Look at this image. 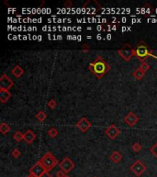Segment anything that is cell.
Wrapping results in <instances>:
<instances>
[{
	"mask_svg": "<svg viewBox=\"0 0 157 177\" xmlns=\"http://www.w3.org/2000/svg\"><path fill=\"white\" fill-rule=\"evenodd\" d=\"M151 153L157 159V142L151 148Z\"/></svg>",
	"mask_w": 157,
	"mask_h": 177,
	"instance_id": "obj_23",
	"label": "cell"
},
{
	"mask_svg": "<svg viewBox=\"0 0 157 177\" xmlns=\"http://www.w3.org/2000/svg\"><path fill=\"white\" fill-rule=\"evenodd\" d=\"M135 56L139 58V61L141 63L146 62L145 60L148 56L154 57L157 59V55L153 54V50H152L147 44L144 43L143 42H141L137 44V46L135 48Z\"/></svg>",
	"mask_w": 157,
	"mask_h": 177,
	"instance_id": "obj_2",
	"label": "cell"
},
{
	"mask_svg": "<svg viewBox=\"0 0 157 177\" xmlns=\"http://www.w3.org/2000/svg\"><path fill=\"white\" fill-rule=\"evenodd\" d=\"M74 163L71 160L69 157H65V158L59 163V167L61 171H63L65 174H69L71 171L74 168Z\"/></svg>",
	"mask_w": 157,
	"mask_h": 177,
	"instance_id": "obj_5",
	"label": "cell"
},
{
	"mask_svg": "<svg viewBox=\"0 0 157 177\" xmlns=\"http://www.w3.org/2000/svg\"><path fill=\"white\" fill-rule=\"evenodd\" d=\"M36 138V134H35L32 130H28L24 133V140L26 141V143L31 144Z\"/></svg>",
	"mask_w": 157,
	"mask_h": 177,
	"instance_id": "obj_12",
	"label": "cell"
},
{
	"mask_svg": "<svg viewBox=\"0 0 157 177\" xmlns=\"http://www.w3.org/2000/svg\"><path fill=\"white\" fill-rule=\"evenodd\" d=\"M109 159L112 160L114 163H119V161L122 160V155H121L120 152H119V151L115 150V151H113L112 153H111Z\"/></svg>",
	"mask_w": 157,
	"mask_h": 177,
	"instance_id": "obj_15",
	"label": "cell"
},
{
	"mask_svg": "<svg viewBox=\"0 0 157 177\" xmlns=\"http://www.w3.org/2000/svg\"><path fill=\"white\" fill-rule=\"evenodd\" d=\"M65 176H66V174H65L63 171H57V173H56V177H65Z\"/></svg>",
	"mask_w": 157,
	"mask_h": 177,
	"instance_id": "obj_28",
	"label": "cell"
},
{
	"mask_svg": "<svg viewBox=\"0 0 157 177\" xmlns=\"http://www.w3.org/2000/svg\"><path fill=\"white\" fill-rule=\"evenodd\" d=\"M65 177H70V176H68V175H66V176H65Z\"/></svg>",
	"mask_w": 157,
	"mask_h": 177,
	"instance_id": "obj_32",
	"label": "cell"
},
{
	"mask_svg": "<svg viewBox=\"0 0 157 177\" xmlns=\"http://www.w3.org/2000/svg\"><path fill=\"white\" fill-rule=\"evenodd\" d=\"M130 169L136 176L140 177L146 171V166L143 161L138 160H136L132 165H130Z\"/></svg>",
	"mask_w": 157,
	"mask_h": 177,
	"instance_id": "obj_6",
	"label": "cell"
},
{
	"mask_svg": "<svg viewBox=\"0 0 157 177\" xmlns=\"http://www.w3.org/2000/svg\"><path fill=\"white\" fill-rule=\"evenodd\" d=\"M144 75H145V72H143L140 67L136 69L135 71L132 73V76H133V77H134L136 79H137V80H140V79H143V78L144 77Z\"/></svg>",
	"mask_w": 157,
	"mask_h": 177,
	"instance_id": "obj_16",
	"label": "cell"
},
{
	"mask_svg": "<svg viewBox=\"0 0 157 177\" xmlns=\"http://www.w3.org/2000/svg\"><path fill=\"white\" fill-rule=\"evenodd\" d=\"M14 86L13 80L10 79L8 75L3 74L0 78V89H4V90H8L11 87Z\"/></svg>",
	"mask_w": 157,
	"mask_h": 177,
	"instance_id": "obj_9",
	"label": "cell"
},
{
	"mask_svg": "<svg viewBox=\"0 0 157 177\" xmlns=\"http://www.w3.org/2000/svg\"><path fill=\"white\" fill-rule=\"evenodd\" d=\"M105 133L110 139H115L116 138H118V136H119L120 130L114 124H112V125H110L109 126H108V127L106 128Z\"/></svg>",
	"mask_w": 157,
	"mask_h": 177,
	"instance_id": "obj_8",
	"label": "cell"
},
{
	"mask_svg": "<svg viewBox=\"0 0 157 177\" xmlns=\"http://www.w3.org/2000/svg\"><path fill=\"white\" fill-rule=\"evenodd\" d=\"M40 163H42V165L45 168V170H46L48 173L50 171H52L55 166H56L58 164V160L57 159L55 158V157L51 153V152H46L45 153L42 158H40V160H39Z\"/></svg>",
	"mask_w": 157,
	"mask_h": 177,
	"instance_id": "obj_3",
	"label": "cell"
},
{
	"mask_svg": "<svg viewBox=\"0 0 157 177\" xmlns=\"http://www.w3.org/2000/svg\"><path fill=\"white\" fill-rule=\"evenodd\" d=\"M63 6L65 7V8H72L73 7V3H72V1H70V0H68V1H66V2H64V4H63Z\"/></svg>",
	"mask_w": 157,
	"mask_h": 177,
	"instance_id": "obj_27",
	"label": "cell"
},
{
	"mask_svg": "<svg viewBox=\"0 0 157 177\" xmlns=\"http://www.w3.org/2000/svg\"><path fill=\"white\" fill-rule=\"evenodd\" d=\"M58 130L55 128V127H52L51 129H49V131H48V134H49V136H52V138H55V136H57V135H58Z\"/></svg>",
	"mask_w": 157,
	"mask_h": 177,
	"instance_id": "obj_21",
	"label": "cell"
},
{
	"mask_svg": "<svg viewBox=\"0 0 157 177\" xmlns=\"http://www.w3.org/2000/svg\"><path fill=\"white\" fill-rule=\"evenodd\" d=\"M123 121L126 124H128L130 126H133L137 124V122L139 121V117L133 112H130L127 115L125 116Z\"/></svg>",
	"mask_w": 157,
	"mask_h": 177,
	"instance_id": "obj_11",
	"label": "cell"
},
{
	"mask_svg": "<svg viewBox=\"0 0 157 177\" xmlns=\"http://www.w3.org/2000/svg\"><path fill=\"white\" fill-rule=\"evenodd\" d=\"M46 117H47V114L45 112H43V111H40V112L36 114L37 120L39 121V122H42V123L46 120Z\"/></svg>",
	"mask_w": 157,
	"mask_h": 177,
	"instance_id": "obj_18",
	"label": "cell"
},
{
	"mask_svg": "<svg viewBox=\"0 0 157 177\" xmlns=\"http://www.w3.org/2000/svg\"><path fill=\"white\" fill-rule=\"evenodd\" d=\"M140 68H141V70H143V72H147L148 70L151 68V67H150V65H149L147 62H143V63H141V64Z\"/></svg>",
	"mask_w": 157,
	"mask_h": 177,
	"instance_id": "obj_20",
	"label": "cell"
},
{
	"mask_svg": "<svg viewBox=\"0 0 157 177\" xmlns=\"http://www.w3.org/2000/svg\"><path fill=\"white\" fill-rule=\"evenodd\" d=\"M75 126H76L79 130L82 131L83 133H85L92 126V124H91L85 117H82L76 124H75Z\"/></svg>",
	"mask_w": 157,
	"mask_h": 177,
	"instance_id": "obj_10",
	"label": "cell"
},
{
	"mask_svg": "<svg viewBox=\"0 0 157 177\" xmlns=\"http://www.w3.org/2000/svg\"><path fill=\"white\" fill-rule=\"evenodd\" d=\"M20 155H21V152H20V150H19L18 149H15L12 151V156L14 157L15 159L19 158Z\"/></svg>",
	"mask_w": 157,
	"mask_h": 177,
	"instance_id": "obj_22",
	"label": "cell"
},
{
	"mask_svg": "<svg viewBox=\"0 0 157 177\" xmlns=\"http://www.w3.org/2000/svg\"><path fill=\"white\" fill-rule=\"evenodd\" d=\"M89 49H90V47H89V45H88V44H87V43H84V44H83V46H82V51H83L84 53H87V52L89 51Z\"/></svg>",
	"mask_w": 157,
	"mask_h": 177,
	"instance_id": "obj_26",
	"label": "cell"
},
{
	"mask_svg": "<svg viewBox=\"0 0 157 177\" xmlns=\"http://www.w3.org/2000/svg\"><path fill=\"white\" fill-rule=\"evenodd\" d=\"M107 38H108V40H110V39H111V35H110V34H108Z\"/></svg>",
	"mask_w": 157,
	"mask_h": 177,
	"instance_id": "obj_30",
	"label": "cell"
},
{
	"mask_svg": "<svg viewBox=\"0 0 157 177\" xmlns=\"http://www.w3.org/2000/svg\"><path fill=\"white\" fill-rule=\"evenodd\" d=\"M132 149L135 151V152H138V151H140L141 149V145L140 143H138V142L134 143L133 146H132Z\"/></svg>",
	"mask_w": 157,
	"mask_h": 177,
	"instance_id": "obj_24",
	"label": "cell"
},
{
	"mask_svg": "<svg viewBox=\"0 0 157 177\" xmlns=\"http://www.w3.org/2000/svg\"><path fill=\"white\" fill-rule=\"evenodd\" d=\"M42 177H53V176L51 175V174H50L48 173V171H47V173H45V174H44V175H43Z\"/></svg>",
	"mask_w": 157,
	"mask_h": 177,
	"instance_id": "obj_29",
	"label": "cell"
},
{
	"mask_svg": "<svg viewBox=\"0 0 157 177\" xmlns=\"http://www.w3.org/2000/svg\"><path fill=\"white\" fill-rule=\"evenodd\" d=\"M88 69L92 72L98 79L103 78L110 69L109 65L105 61L104 58L100 55H98L93 62L88 65Z\"/></svg>",
	"mask_w": 157,
	"mask_h": 177,
	"instance_id": "obj_1",
	"label": "cell"
},
{
	"mask_svg": "<svg viewBox=\"0 0 157 177\" xmlns=\"http://www.w3.org/2000/svg\"><path fill=\"white\" fill-rule=\"evenodd\" d=\"M13 138L16 140L17 142H19V141L24 139V134H22L20 131H16V132L13 134Z\"/></svg>",
	"mask_w": 157,
	"mask_h": 177,
	"instance_id": "obj_19",
	"label": "cell"
},
{
	"mask_svg": "<svg viewBox=\"0 0 157 177\" xmlns=\"http://www.w3.org/2000/svg\"><path fill=\"white\" fill-rule=\"evenodd\" d=\"M11 74L14 76L15 78H20L21 76L24 74V70L22 69L21 67H19V65H16V67H14L11 70Z\"/></svg>",
	"mask_w": 157,
	"mask_h": 177,
	"instance_id": "obj_14",
	"label": "cell"
},
{
	"mask_svg": "<svg viewBox=\"0 0 157 177\" xmlns=\"http://www.w3.org/2000/svg\"><path fill=\"white\" fill-rule=\"evenodd\" d=\"M48 106L51 109H54L55 107H56V102H55V100L54 99L50 100L49 103H48Z\"/></svg>",
	"mask_w": 157,
	"mask_h": 177,
	"instance_id": "obj_25",
	"label": "cell"
},
{
	"mask_svg": "<svg viewBox=\"0 0 157 177\" xmlns=\"http://www.w3.org/2000/svg\"><path fill=\"white\" fill-rule=\"evenodd\" d=\"M45 173H47V171L45 170V168L42 165V163L40 161L35 163L29 170V174L34 175L35 177H42L45 174Z\"/></svg>",
	"mask_w": 157,
	"mask_h": 177,
	"instance_id": "obj_7",
	"label": "cell"
},
{
	"mask_svg": "<svg viewBox=\"0 0 157 177\" xmlns=\"http://www.w3.org/2000/svg\"><path fill=\"white\" fill-rule=\"evenodd\" d=\"M118 54L122 57L125 61H130L132 58V56L135 55V49L130 46V44L126 43L122 47L118 50Z\"/></svg>",
	"mask_w": 157,
	"mask_h": 177,
	"instance_id": "obj_4",
	"label": "cell"
},
{
	"mask_svg": "<svg viewBox=\"0 0 157 177\" xmlns=\"http://www.w3.org/2000/svg\"><path fill=\"white\" fill-rule=\"evenodd\" d=\"M10 98H11V93L9 92L8 90L0 89V102L2 103H7Z\"/></svg>",
	"mask_w": 157,
	"mask_h": 177,
	"instance_id": "obj_13",
	"label": "cell"
},
{
	"mask_svg": "<svg viewBox=\"0 0 157 177\" xmlns=\"http://www.w3.org/2000/svg\"><path fill=\"white\" fill-rule=\"evenodd\" d=\"M10 131V126L7 123H2L0 125V132L3 135H6L7 133H8Z\"/></svg>",
	"mask_w": 157,
	"mask_h": 177,
	"instance_id": "obj_17",
	"label": "cell"
},
{
	"mask_svg": "<svg viewBox=\"0 0 157 177\" xmlns=\"http://www.w3.org/2000/svg\"><path fill=\"white\" fill-rule=\"evenodd\" d=\"M97 38H98V40H100V39H101V35H100V34H98V36H97Z\"/></svg>",
	"mask_w": 157,
	"mask_h": 177,
	"instance_id": "obj_31",
	"label": "cell"
}]
</instances>
